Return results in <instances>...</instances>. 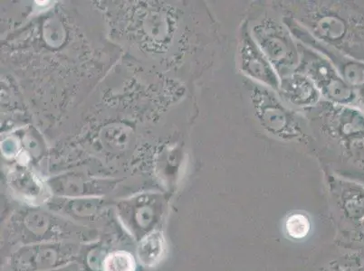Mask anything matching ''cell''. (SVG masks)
<instances>
[{
	"mask_svg": "<svg viewBox=\"0 0 364 271\" xmlns=\"http://www.w3.org/2000/svg\"><path fill=\"white\" fill-rule=\"evenodd\" d=\"M362 230H363V233L364 234V219L362 221Z\"/></svg>",
	"mask_w": 364,
	"mask_h": 271,
	"instance_id": "ba28073f",
	"label": "cell"
},
{
	"mask_svg": "<svg viewBox=\"0 0 364 271\" xmlns=\"http://www.w3.org/2000/svg\"><path fill=\"white\" fill-rule=\"evenodd\" d=\"M286 229L294 239H303L311 229L309 218L300 214H293L287 220Z\"/></svg>",
	"mask_w": 364,
	"mask_h": 271,
	"instance_id": "8992f818",
	"label": "cell"
},
{
	"mask_svg": "<svg viewBox=\"0 0 364 271\" xmlns=\"http://www.w3.org/2000/svg\"><path fill=\"white\" fill-rule=\"evenodd\" d=\"M80 253V246L74 243L46 241L28 244L12 256L15 271H48L72 263Z\"/></svg>",
	"mask_w": 364,
	"mask_h": 271,
	"instance_id": "6da1fadb",
	"label": "cell"
},
{
	"mask_svg": "<svg viewBox=\"0 0 364 271\" xmlns=\"http://www.w3.org/2000/svg\"><path fill=\"white\" fill-rule=\"evenodd\" d=\"M19 237L26 243H46L50 240L80 238V229L71 221L56 219L55 217L33 213L21 221H15Z\"/></svg>",
	"mask_w": 364,
	"mask_h": 271,
	"instance_id": "7a4b0ae2",
	"label": "cell"
},
{
	"mask_svg": "<svg viewBox=\"0 0 364 271\" xmlns=\"http://www.w3.org/2000/svg\"><path fill=\"white\" fill-rule=\"evenodd\" d=\"M48 271H82V267L76 263H69L68 265L58 267V269Z\"/></svg>",
	"mask_w": 364,
	"mask_h": 271,
	"instance_id": "52a82bcc",
	"label": "cell"
},
{
	"mask_svg": "<svg viewBox=\"0 0 364 271\" xmlns=\"http://www.w3.org/2000/svg\"><path fill=\"white\" fill-rule=\"evenodd\" d=\"M104 271H135L136 263L131 253L125 250L114 251L105 258Z\"/></svg>",
	"mask_w": 364,
	"mask_h": 271,
	"instance_id": "5b68a950",
	"label": "cell"
},
{
	"mask_svg": "<svg viewBox=\"0 0 364 271\" xmlns=\"http://www.w3.org/2000/svg\"><path fill=\"white\" fill-rule=\"evenodd\" d=\"M243 68L248 74L266 84L277 87V82L276 75L271 70L270 66L264 60L262 56L257 48H255L252 43L245 41L243 45Z\"/></svg>",
	"mask_w": 364,
	"mask_h": 271,
	"instance_id": "3957f363",
	"label": "cell"
},
{
	"mask_svg": "<svg viewBox=\"0 0 364 271\" xmlns=\"http://www.w3.org/2000/svg\"><path fill=\"white\" fill-rule=\"evenodd\" d=\"M165 241L161 231H152L142 238L139 243L137 255L142 265L151 267L158 265L164 255Z\"/></svg>",
	"mask_w": 364,
	"mask_h": 271,
	"instance_id": "277c9868",
	"label": "cell"
}]
</instances>
